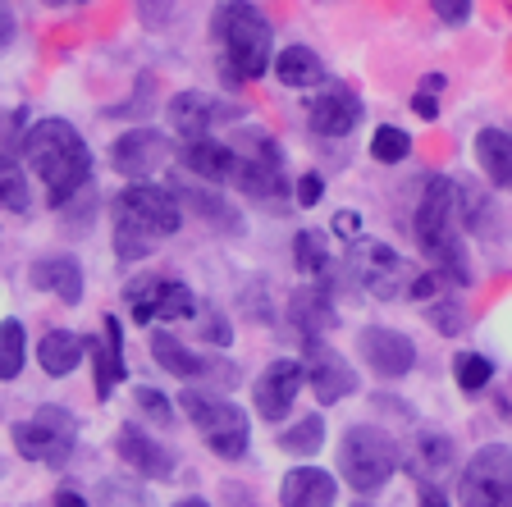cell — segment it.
<instances>
[{
  "mask_svg": "<svg viewBox=\"0 0 512 507\" xmlns=\"http://www.w3.org/2000/svg\"><path fill=\"white\" fill-rule=\"evenodd\" d=\"M23 156L32 160L51 206H69L92 179V151H87L83 133L64 119H37L23 133Z\"/></svg>",
  "mask_w": 512,
  "mask_h": 507,
  "instance_id": "6da1fadb",
  "label": "cell"
},
{
  "mask_svg": "<svg viewBox=\"0 0 512 507\" xmlns=\"http://www.w3.org/2000/svg\"><path fill=\"white\" fill-rule=\"evenodd\" d=\"M183 206L174 188L160 183H128L115 197V252L119 261H142L156 252L160 238L179 233Z\"/></svg>",
  "mask_w": 512,
  "mask_h": 507,
  "instance_id": "7a4b0ae2",
  "label": "cell"
},
{
  "mask_svg": "<svg viewBox=\"0 0 512 507\" xmlns=\"http://www.w3.org/2000/svg\"><path fill=\"white\" fill-rule=\"evenodd\" d=\"M215 42L224 51V64L234 78H261L270 74V60H275V28L256 5L247 0H224L211 19Z\"/></svg>",
  "mask_w": 512,
  "mask_h": 507,
  "instance_id": "3957f363",
  "label": "cell"
},
{
  "mask_svg": "<svg viewBox=\"0 0 512 507\" xmlns=\"http://www.w3.org/2000/svg\"><path fill=\"white\" fill-rule=\"evenodd\" d=\"M458 183L453 179H430L416 206V243L430 261L439 265V275H448L453 284H467V261H462V238H458Z\"/></svg>",
  "mask_w": 512,
  "mask_h": 507,
  "instance_id": "277c9868",
  "label": "cell"
},
{
  "mask_svg": "<svg viewBox=\"0 0 512 507\" xmlns=\"http://www.w3.org/2000/svg\"><path fill=\"white\" fill-rule=\"evenodd\" d=\"M183 416H188L197 430H202L206 448L224 462H238L247 453V439H252V425H247V412L238 402L220 398V393L206 389H183Z\"/></svg>",
  "mask_w": 512,
  "mask_h": 507,
  "instance_id": "5b68a950",
  "label": "cell"
},
{
  "mask_svg": "<svg viewBox=\"0 0 512 507\" xmlns=\"http://www.w3.org/2000/svg\"><path fill=\"white\" fill-rule=\"evenodd\" d=\"M398 471V448L380 425H352L339 444V476L348 480L357 494H375L394 480Z\"/></svg>",
  "mask_w": 512,
  "mask_h": 507,
  "instance_id": "8992f818",
  "label": "cell"
},
{
  "mask_svg": "<svg viewBox=\"0 0 512 507\" xmlns=\"http://www.w3.org/2000/svg\"><path fill=\"white\" fill-rule=\"evenodd\" d=\"M74 434H78L74 412H64V407H37V416L14 425L10 439H14V448H19V457H28V462L64 466L74 457Z\"/></svg>",
  "mask_w": 512,
  "mask_h": 507,
  "instance_id": "52a82bcc",
  "label": "cell"
},
{
  "mask_svg": "<svg viewBox=\"0 0 512 507\" xmlns=\"http://www.w3.org/2000/svg\"><path fill=\"white\" fill-rule=\"evenodd\" d=\"M458 503L462 507H512V448L508 444L480 448L462 466Z\"/></svg>",
  "mask_w": 512,
  "mask_h": 507,
  "instance_id": "ba28073f",
  "label": "cell"
},
{
  "mask_svg": "<svg viewBox=\"0 0 512 507\" xmlns=\"http://www.w3.org/2000/svg\"><path fill=\"white\" fill-rule=\"evenodd\" d=\"M124 302H128V311H133L138 325H174V320H188L192 311H197L192 288L179 284V279H165V275L133 279Z\"/></svg>",
  "mask_w": 512,
  "mask_h": 507,
  "instance_id": "9c48e42d",
  "label": "cell"
},
{
  "mask_svg": "<svg viewBox=\"0 0 512 507\" xmlns=\"http://www.w3.org/2000/svg\"><path fill=\"white\" fill-rule=\"evenodd\" d=\"M234 151H238V165H234V179L229 183H238L247 197H279V192H284V156H279L275 138L247 133Z\"/></svg>",
  "mask_w": 512,
  "mask_h": 507,
  "instance_id": "30bf717a",
  "label": "cell"
},
{
  "mask_svg": "<svg viewBox=\"0 0 512 507\" xmlns=\"http://www.w3.org/2000/svg\"><path fill=\"white\" fill-rule=\"evenodd\" d=\"M348 265H352V279H357L371 297H380V302L398 297L403 288H412V279H416L412 270H407L403 256L384 243H357L348 256Z\"/></svg>",
  "mask_w": 512,
  "mask_h": 507,
  "instance_id": "8fae6325",
  "label": "cell"
},
{
  "mask_svg": "<svg viewBox=\"0 0 512 507\" xmlns=\"http://www.w3.org/2000/svg\"><path fill=\"white\" fill-rule=\"evenodd\" d=\"M151 357H156V366L160 370H170L174 380H211V384H229L238 380V370H234V361H215V357H197L192 348H183L174 334H151Z\"/></svg>",
  "mask_w": 512,
  "mask_h": 507,
  "instance_id": "7c38bea8",
  "label": "cell"
},
{
  "mask_svg": "<svg viewBox=\"0 0 512 507\" xmlns=\"http://www.w3.org/2000/svg\"><path fill=\"white\" fill-rule=\"evenodd\" d=\"M165 156H170V138L156 128H128L124 138L110 142V165L119 179H147L165 165Z\"/></svg>",
  "mask_w": 512,
  "mask_h": 507,
  "instance_id": "4fadbf2b",
  "label": "cell"
},
{
  "mask_svg": "<svg viewBox=\"0 0 512 507\" xmlns=\"http://www.w3.org/2000/svg\"><path fill=\"white\" fill-rule=\"evenodd\" d=\"M302 380H307V361H270L261 370V380H256V416L261 421H284L293 412V402H298Z\"/></svg>",
  "mask_w": 512,
  "mask_h": 507,
  "instance_id": "5bb4252c",
  "label": "cell"
},
{
  "mask_svg": "<svg viewBox=\"0 0 512 507\" xmlns=\"http://www.w3.org/2000/svg\"><path fill=\"white\" fill-rule=\"evenodd\" d=\"M357 348H362V361L380 380H403L407 370L416 366V343L407 334H398V329L366 325L362 338H357Z\"/></svg>",
  "mask_w": 512,
  "mask_h": 507,
  "instance_id": "9a60e30c",
  "label": "cell"
},
{
  "mask_svg": "<svg viewBox=\"0 0 512 507\" xmlns=\"http://www.w3.org/2000/svg\"><path fill=\"white\" fill-rule=\"evenodd\" d=\"M307 124L320 138H348L352 128L362 124V101H357V92H348V87H325L320 96H311Z\"/></svg>",
  "mask_w": 512,
  "mask_h": 507,
  "instance_id": "2e32d148",
  "label": "cell"
},
{
  "mask_svg": "<svg viewBox=\"0 0 512 507\" xmlns=\"http://www.w3.org/2000/svg\"><path fill=\"white\" fill-rule=\"evenodd\" d=\"M115 453L124 457L138 476H147V480H170L174 476V453L160 444V439H151L142 425H119Z\"/></svg>",
  "mask_w": 512,
  "mask_h": 507,
  "instance_id": "e0dca14e",
  "label": "cell"
},
{
  "mask_svg": "<svg viewBox=\"0 0 512 507\" xmlns=\"http://www.w3.org/2000/svg\"><path fill=\"white\" fill-rule=\"evenodd\" d=\"M307 380L320 402H343L348 393H357V370L325 343H307Z\"/></svg>",
  "mask_w": 512,
  "mask_h": 507,
  "instance_id": "ac0fdd59",
  "label": "cell"
},
{
  "mask_svg": "<svg viewBox=\"0 0 512 507\" xmlns=\"http://www.w3.org/2000/svg\"><path fill=\"white\" fill-rule=\"evenodd\" d=\"M170 119L183 138H211V128L224 124V119H238V106L229 101H215L206 92H179L170 101Z\"/></svg>",
  "mask_w": 512,
  "mask_h": 507,
  "instance_id": "d6986e66",
  "label": "cell"
},
{
  "mask_svg": "<svg viewBox=\"0 0 512 507\" xmlns=\"http://www.w3.org/2000/svg\"><path fill=\"white\" fill-rule=\"evenodd\" d=\"M92 352V366H96V398H110V393L124 384L128 366H124V329H119L115 316L101 320V334L87 343Z\"/></svg>",
  "mask_w": 512,
  "mask_h": 507,
  "instance_id": "ffe728a7",
  "label": "cell"
},
{
  "mask_svg": "<svg viewBox=\"0 0 512 507\" xmlns=\"http://www.w3.org/2000/svg\"><path fill=\"white\" fill-rule=\"evenodd\" d=\"M339 485L320 466H293L279 485V507H334Z\"/></svg>",
  "mask_w": 512,
  "mask_h": 507,
  "instance_id": "44dd1931",
  "label": "cell"
},
{
  "mask_svg": "<svg viewBox=\"0 0 512 507\" xmlns=\"http://www.w3.org/2000/svg\"><path fill=\"white\" fill-rule=\"evenodd\" d=\"M179 156H183V169H192V174H202L211 183H229L238 165V151L215 138H183Z\"/></svg>",
  "mask_w": 512,
  "mask_h": 507,
  "instance_id": "7402d4cb",
  "label": "cell"
},
{
  "mask_svg": "<svg viewBox=\"0 0 512 507\" xmlns=\"http://www.w3.org/2000/svg\"><path fill=\"white\" fill-rule=\"evenodd\" d=\"M28 279H32V288L55 293L60 302H69V307L83 302V270H78L74 256H46V261H37L28 270Z\"/></svg>",
  "mask_w": 512,
  "mask_h": 507,
  "instance_id": "603a6c76",
  "label": "cell"
},
{
  "mask_svg": "<svg viewBox=\"0 0 512 507\" xmlns=\"http://www.w3.org/2000/svg\"><path fill=\"white\" fill-rule=\"evenodd\" d=\"M288 320H293V329H298L307 343H316L320 334H330L339 316H334V302L325 288H298L293 302H288Z\"/></svg>",
  "mask_w": 512,
  "mask_h": 507,
  "instance_id": "cb8c5ba5",
  "label": "cell"
},
{
  "mask_svg": "<svg viewBox=\"0 0 512 507\" xmlns=\"http://www.w3.org/2000/svg\"><path fill=\"white\" fill-rule=\"evenodd\" d=\"M87 343H92V338H78V334H69V329H46L42 343H37V361H42V370L51 380H60V375H69V370L83 361Z\"/></svg>",
  "mask_w": 512,
  "mask_h": 507,
  "instance_id": "d4e9b609",
  "label": "cell"
},
{
  "mask_svg": "<svg viewBox=\"0 0 512 507\" xmlns=\"http://www.w3.org/2000/svg\"><path fill=\"white\" fill-rule=\"evenodd\" d=\"M476 160H480V169H485V179H490L494 188L512 192V138L503 133V128H480L476 133Z\"/></svg>",
  "mask_w": 512,
  "mask_h": 507,
  "instance_id": "484cf974",
  "label": "cell"
},
{
  "mask_svg": "<svg viewBox=\"0 0 512 507\" xmlns=\"http://www.w3.org/2000/svg\"><path fill=\"white\" fill-rule=\"evenodd\" d=\"M453 439L448 434H439V430H421L412 439V453H407V466L416 471V480H435V476H444L448 466H453Z\"/></svg>",
  "mask_w": 512,
  "mask_h": 507,
  "instance_id": "4316f807",
  "label": "cell"
},
{
  "mask_svg": "<svg viewBox=\"0 0 512 507\" xmlns=\"http://www.w3.org/2000/svg\"><path fill=\"white\" fill-rule=\"evenodd\" d=\"M174 197H179V206H183V215H197V220H206V224H215V229H238V211L229 206V201L220 197V192H211V188H174Z\"/></svg>",
  "mask_w": 512,
  "mask_h": 507,
  "instance_id": "83f0119b",
  "label": "cell"
},
{
  "mask_svg": "<svg viewBox=\"0 0 512 507\" xmlns=\"http://www.w3.org/2000/svg\"><path fill=\"white\" fill-rule=\"evenodd\" d=\"M275 78L284 87H316L325 78V64L311 46H288V51L275 55Z\"/></svg>",
  "mask_w": 512,
  "mask_h": 507,
  "instance_id": "f1b7e54d",
  "label": "cell"
},
{
  "mask_svg": "<svg viewBox=\"0 0 512 507\" xmlns=\"http://www.w3.org/2000/svg\"><path fill=\"white\" fill-rule=\"evenodd\" d=\"M23 361H28V334L23 320H0V380H19Z\"/></svg>",
  "mask_w": 512,
  "mask_h": 507,
  "instance_id": "f546056e",
  "label": "cell"
},
{
  "mask_svg": "<svg viewBox=\"0 0 512 507\" xmlns=\"http://www.w3.org/2000/svg\"><path fill=\"white\" fill-rule=\"evenodd\" d=\"M293 261H298V270L311 279L330 275V238L316 229H302L298 238H293Z\"/></svg>",
  "mask_w": 512,
  "mask_h": 507,
  "instance_id": "4dcf8cb0",
  "label": "cell"
},
{
  "mask_svg": "<svg viewBox=\"0 0 512 507\" xmlns=\"http://www.w3.org/2000/svg\"><path fill=\"white\" fill-rule=\"evenodd\" d=\"M320 444H325V421H320V416H302V421H293L279 434V448L293 457H311Z\"/></svg>",
  "mask_w": 512,
  "mask_h": 507,
  "instance_id": "1f68e13d",
  "label": "cell"
},
{
  "mask_svg": "<svg viewBox=\"0 0 512 507\" xmlns=\"http://www.w3.org/2000/svg\"><path fill=\"white\" fill-rule=\"evenodd\" d=\"M453 380H458L462 393H480L494 380V361L480 357V352H458V357H453Z\"/></svg>",
  "mask_w": 512,
  "mask_h": 507,
  "instance_id": "d6a6232c",
  "label": "cell"
},
{
  "mask_svg": "<svg viewBox=\"0 0 512 507\" xmlns=\"http://www.w3.org/2000/svg\"><path fill=\"white\" fill-rule=\"evenodd\" d=\"M371 156L380 160V165H398V160L412 156V138H407L403 128H394V124H380L371 133Z\"/></svg>",
  "mask_w": 512,
  "mask_h": 507,
  "instance_id": "836d02e7",
  "label": "cell"
},
{
  "mask_svg": "<svg viewBox=\"0 0 512 507\" xmlns=\"http://www.w3.org/2000/svg\"><path fill=\"white\" fill-rule=\"evenodd\" d=\"M0 211H28V183L10 156H0Z\"/></svg>",
  "mask_w": 512,
  "mask_h": 507,
  "instance_id": "e575fe53",
  "label": "cell"
},
{
  "mask_svg": "<svg viewBox=\"0 0 512 507\" xmlns=\"http://www.w3.org/2000/svg\"><path fill=\"white\" fill-rule=\"evenodd\" d=\"M197 316H202V320H197V334H202L206 343H220V348H224V343L234 338V329H229V320H224L220 311L211 307V302H197Z\"/></svg>",
  "mask_w": 512,
  "mask_h": 507,
  "instance_id": "d590c367",
  "label": "cell"
},
{
  "mask_svg": "<svg viewBox=\"0 0 512 507\" xmlns=\"http://www.w3.org/2000/svg\"><path fill=\"white\" fill-rule=\"evenodd\" d=\"M138 407H142V416H151L156 425H170L174 421L170 398H165L160 389H147V384H142V389H138Z\"/></svg>",
  "mask_w": 512,
  "mask_h": 507,
  "instance_id": "8d00e7d4",
  "label": "cell"
},
{
  "mask_svg": "<svg viewBox=\"0 0 512 507\" xmlns=\"http://www.w3.org/2000/svg\"><path fill=\"white\" fill-rule=\"evenodd\" d=\"M101 507H147V494L138 485H101Z\"/></svg>",
  "mask_w": 512,
  "mask_h": 507,
  "instance_id": "74e56055",
  "label": "cell"
},
{
  "mask_svg": "<svg viewBox=\"0 0 512 507\" xmlns=\"http://www.w3.org/2000/svg\"><path fill=\"white\" fill-rule=\"evenodd\" d=\"M430 10L439 14V23H448V28H462V23L471 19V0H430Z\"/></svg>",
  "mask_w": 512,
  "mask_h": 507,
  "instance_id": "f35d334b",
  "label": "cell"
},
{
  "mask_svg": "<svg viewBox=\"0 0 512 507\" xmlns=\"http://www.w3.org/2000/svg\"><path fill=\"white\" fill-rule=\"evenodd\" d=\"M138 19L147 28H165L174 19V0H138Z\"/></svg>",
  "mask_w": 512,
  "mask_h": 507,
  "instance_id": "ab89813d",
  "label": "cell"
},
{
  "mask_svg": "<svg viewBox=\"0 0 512 507\" xmlns=\"http://www.w3.org/2000/svg\"><path fill=\"white\" fill-rule=\"evenodd\" d=\"M430 320L439 325V334H462V307H458V302L435 307V311H430Z\"/></svg>",
  "mask_w": 512,
  "mask_h": 507,
  "instance_id": "60d3db41",
  "label": "cell"
},
{
  "mask_svg": "<svg viewBox=\"0 0 512 507\" xmlns=\"http://www.w3.org/2000/svg\"><path fill=\"white\" fill-rule=\"evenodd\" d=\"M320 197H325V179H320V174H302L298 179V206H307L311 211Z\"/></svg>",
  "mask_w": 512,
  "mask_h": 507,
  "instance_id": "b9f144b4",
  "label": "cell"
},
{
  "mask_svg": "<svg viewBox=\"0 0 512 507\" xmlns=\"http://www.w3.org/2000/svg\"><path fill=\"white\" fill-rule=\"evenodd\" d=\"M14 32H19V19H14V10L0 0V51H10L14 46Z\"/></svg>",
  "mask_w": 512,
  "mask_h": 507,
  "instance_id": "7bdbcfd3",
  "label": "cell"
},
{
  "mask_svg": "<svg viewBox=\"0 0 512 507\" xmlns=\"http://www.w3.org/2000/svg\"><path fill=\"white\" fill-rule=\"evenodd\" d=\"M416 498H421V507H448L444 489H435V480H421V489H416Z\"/></svg>",
  "mask_w": 512,
  "mask_h": 507,
  "instance_id": "ee69618b",
  "label": "cell"
},
{
  "mask_svg": "<svg viewBox=\"0 0 512 507\" xmlns=\"http://www.w3.org/2000/svg\"><path fill=\"white\" fill-rule=\"evenodd\" d=\"M334 229H339L343 238H357V229H362V215H357V211H339V215H334Z\"/></svg>",
  "mask_w": 512,
  "mask_h": 507,
  "instance_id": "f6af8a7d",
  "label": "cell"
},
{
  "mask_svg": "<svg viewBox=\"0 0 512 507\" xmlns=\"http://www.w3.org/2000/svg\"><path fill=\"white\" fill-rule=\"evenodd\" d=\"M412 110H416V115H421V119H435V115H439V106H435V92H416V96H412Z\"/></svg>",
  "mask_w": 512,
  "mask_h": 507,
  "instance_id": "bcb514c9",
  "label": "cell"
},
{
  "mask_svg": "<svg viewBox=\"0 0 512 507\" xmlns=\"http://www.w3.org/2000/svg\"><path fill=\"white\" fill-rule=\"evenodd\" d=\"M55 507H87V503H83V494H74V489H60V494H55Z\"/></svg>",
  "mask_w": 512,
  "mask_h": 507,
  "instance_id": "7dc6e473",
  "label": "cell"
},
{
  "mask_svg": "<svg viewBox=\"0 0 512 507\" xmlns=\"http://www.w3.org/2000/svg\"><path fill=\"white\" fill-rule=\"evenodd\" d=\"M174 507H211V503H206V498H179Z\"/></svg>",
  "mask_w": 512,
  "mask_h": 507,
  "instance_id": "c3c4849f",
  "label": "cell"
},
{
  "mask_svg": "<svg viewBox=\"0 0 512 507\" xmlns=\"http://www.w3.org/2000/svg\"><path fill=\"white\" fill-rule=\"evenodd\" d=\"M46 5H64V0H46Z\"/></svg>",
  "mask_w": 512,
  "mask_h": 507,
  "instance_id": "681fc988",
  "label": "cell"
},
{
  "mask_svg": "<svg viewBox=\"0 0 512 507\" xmlns=\"http://www.w3.org/2000/svg\"><path fill=\"white\" fill-rule=\"evenodd\" d=\"M352 507H371V503H352Z\"/></svg>",
  "mask_w": 512,
  "mask_h": 507,
  "instance_id": "f907efd6",
  "label": "cell"
}]
</instances>
